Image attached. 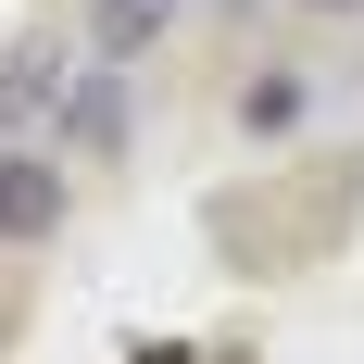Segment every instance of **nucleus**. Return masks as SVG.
<instances>
[{"label":"nucleus","instance_id":"f257e3e1","mask_svg":"<svg viewBox=\"0 0 364 364\" xmlns=\"http://www.w3.org/2000/svg\"><path fill=\"white\" fill-rule=\"evenodd\" d=\"M75 214V176L50 151H0V239H63Z\"/></svg>","mask_w":364,"mask_h":364},{"label":"nucleus","instance_id":"f03ea898","mask_svg":"<svg viewBox=\"0 0 364 364\" xmlns=\"http://www.w3.org/2000/svg\"><path fill=\"white\" fill-rule=\"evenodd\" d=\"M176 13H188V0H88V50L126 75V63H151V50H164V26H176Z\"/></svg>","mask_w":364,"mask_h":364},{"label":"nucleus","instance_id":"7ed1b4c3","mask_svg":"<svg viewBox=\"0 0 364 364\" xmlns=\"http://www.w3.org/2000/svg\"><path fill=\"white\" fill-rule=\"evenodd\" d=\"M63 126H75V139H88V151H113V139H126V75H88V88H63Z\"/></svg>","mask_w":364,"mask_h":364},{"label":"nucleus","instance_id":"20e7f679","mask_svg":"<svg viewBox=\"0 0 364 364\" xmlns=\"http://www.w3.org/2000/svg\"><path fill=\"white\" fill-rule=\"evenodd\" d=\"M50 88H63V75H50V50H13V63H0V113H38Z\"/></svg>","mask_w":364,"mask_h":364},{"label":"nucleus","instance_id":"39448f33","mask_svg":"<svg viewBox=\"0 0 364 364\" xmlns=\"http://www.w3.org/2000/svg\"><path fill=\"white\" fill-rule=\"evenodd\" d=\"M301 13H364V0H301Z\"/></svg>","mask_w":364,"mask_h":364}]
</instances>
